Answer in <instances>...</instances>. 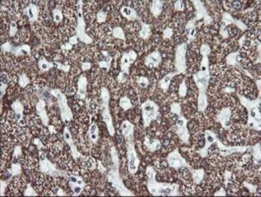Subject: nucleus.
Masks as SVG:
<instances>
[{
  "mask_svg": "<svg viewBox=\"0 0 261 197\" xmlns=\"http://www.w3.org/2000/svg\"><path fill=\"white\" fill-rule=\"evenodd\" d=\"M34 144H35V145L37 146V147H38V148H39V149H40L41 147H43V144H42V142H41V141H40L39 139H38V138H37V139H35V140H34Z\"/></svg>",
  "mask_w": 261,
  "mask_h": 197,
  "instance_id": "nucleus-31",
  "label": "nucleus"
},
{
  "mask_svg": "<svg viewBox=\"0 0 261 197\" xmlns=\"http://www.w3.org/2000/svg\"><path fill=\"white\" fill-rule=\"evenodd\" d=\"M54 65L57 68V69H59L60 70H63V71L67 72L69 71L70 69V66L68 65H62V63H60L59 62H55L54 63Z\"/></svg>",
  "mask_w": 261,
  "mask_h": 197,
  "instance_id": "nucleus-24",
  "label": "nucleus"
},
{
  "mask_svg": "<svg viewBox=\"0 0 261 197\" xmlns=\"http://www.w3.org/2000/svg\"><path fill=\"white\" fill-rule=\"evenodd\" d=\"M11 107L13 109V111L15 113V116L17 120V122L18 125L22 126V122H24L23 119V111L24 107L23 105L19 101H16L11 105Z\"/></svg>",
  "mask_w": 261,
  "mask_h": 197,
  "instance_id": "nucleus-6",
  "label": "nucleus"
},
{
  "mask_svg": "<svg viewBox=\"0 0 261 197\" xmlns=\"http://www.w3.org/2000/svg\"><path fill=\"white\" fill-rule=\"evenodd\" d=\"M39 68L41 71L45 72L50 70L54 66V63L47 61L45 58H41L38 62Z\"/></svg>",
  "mask_w": 261,
  "mask_h": 197,
  "instance_id": "nucleus-12",
  "label": "nucleus"
},
{
  "mask_svg": "<svg viewBox=\"0 0 261 197\" xmlns=\"http://www.w3.org/2000/svg\"><path fill=\"white\" fill-rule=\"evenodd\" d=\"M19 85L22 87V88H25L29 83V79L25 74H21L19 77Z\"/></svg>",
  "mask_w": 261,
  "mask_h": 197,
  "instance_id": "nucleus-18",
  "label": "nucleus"
},
{
  "mask_svg": "<svg viewBox=\"0 0 261 197\" xmlns=\"http://www.w3.org/2000/svg\"><path fill=\"white\" fill-rule=\"evenodd\" d=\"M102 116H103V119L104 120V122H105L106 125H107L110 134L112 135L114 133V127L112 126L111 116L110 115V112L108 108L102 109Z\"/></svg>",
  "mask_w": 261,
  "mask_h": 197,
  "instance_id": "nucleus-8",
  "label": "nucleus"
},
{
  "mask_svg": "<svg viewBox=\"0 0 261 197\" xmlns=\"http://www.w3.org/2000/svg\"><path fill=\"white\" fill-rule=\"evenodd\" d=\"M69 43L70 44H71L72 45L76 44L78 43V37H77V35H74V36H73V37H70L69 41Z\"/></svg>",
  "mask_w": 261,
  "mask_h": 197,
  "instance_id": "nucleus-28",
  "label": "nucleus"
},
{
  "mask_svg": "<svg viewBox=\"0 0 261 197\" xmlns=\"http://www.w3.org/2000/svg\"><path fill=\"white\" fill-rule=\"evenodd\" d=\"M101 98H102L101 109L107 108L108 106V102H109V93L108 90L105 88H102L101 89Z\"/></svg>",
  "mask_w": 261,
  "mask_h": 197,
  "instance_id": "nucleus-14",
  "label": "nucleus"
},
{
  "mask_svg": "<svg viewBox=\"0 0 261 197\" xmlns=\"http://www.w3.org/2000/svg\"><path fill=\"white\" fill-rule=\"evenodd\" d=\"M51 95L57 98L58 105L61 113V117L64 123H67L73 119V114L67 104V100L65 95L59 89L51 90Z\"/></svg>",
  "mask_w": 261,
  "mask_h": 197,
  "instance_id": "nucleus-1",
  "label": "nucleus"
},
{
  "mask_svg": "<svg viewBox=\"0 0 261 197\" xmlns=\"http://www.w3.org/2000/svg\"><path fill=\"white\" fill-rule=\"evenodd\" d=\"M48 127H49V130H50V131L51 132V133H54V132H56V131H55V129H54V126H49Z\"/></svg>",
  "mask_w": 261,
  "mask_h": 197,
  "instance_id": "nucleus-33",
  "label": "nucleus"
},
{
  "mask_svg": "<svg viewBox=\"0 0 261 197\" xmlns=\"http://www.w3.org/2000/svg\"><path fill=\"white\" fill-rule=\"evenodd\" d=\"M111 58H110V56L108 55L107 57H106V59L105 60H103V61L99 62V67L101 68V69H103L104 70L108 71L110 67V63H111Z\"/></svg>",
  "mask_w": 261,
  "mask_h": 197,
  "instance_id": "nucleus-17",
  "label": "nucleus"
},
{
  "mask_svg": "<svg viewBox=\"0 0 261 197\" xmlns=\"http://www.w3.org/2000/svg\"><path fill=\"white\" fill-rule=\"evenodd\" d=\"M113 35L116 38H120V39H123L124 34L122 29L119 27L114 28L113 29Z\"/></svg>",
  "mask_w": 261,
  "mask_h": 197,
  "instance_id": "nucleus-22",
  "label": "nucleus"
},
{
  "mask_svg": "<svg viewBox=\"0 0 261 197\" xmlns=\"http://www.w3.org/2000/svg\"><path fill=\"white\" fill-rule=\"evenodd\" d=\"M148 32H149V29L147 27L146 25H144L142 26V29L141 30V33H140V35L143 38H146L147 35H148Z\"/></svg>",
  "mask_w": 261,
  "mask_h": 197,
  "instance_id": "nucleus-27",
  "label": "nucleus"
},
{
  "mask_svg": "<svg viewBox=\"0 0 261 197\" xmlns=\"http://www.w3.org/2000/svg\"><path fill=\"white\" fill-rule=\"evenodd\" d=\"M2 50L3 52H11L13 50V47L9 43L7 42L4 44H3L2 45Z\"/></svg>",
  "mask_w": 261,
  "mask_h": 197,
  "instance_id": "nucleus-25",
  "label": "nucleus"
},
{
  "mask_svg": "<svg viewBox=\"0 0 261 197\" xmlns=\"http://www.w3.org/2000/svg\"><path fill=\"white\" fill-rule=\"evenodd\" d=\"M36 110L39 117L42 121V123L44 126H47L48 123V117L47 114L46 110H45V102L43 99H39L38 103L36 104Z\"/></svg>",
  "mask_w": 261,
  "mask_h": 197,
  "instance_id": "nucleus-5",
  "label": "nucleus"
},
{
  "mask_svg": "<svg viewBox=\"0 0 261 197\" xmlns=\"http://www.w3.org/2000/svg\"><path fill=\"white\" fill-rule=\"evenodd\" d=\"M90 67H91V63H88V62H86V63H82V69L83 71L88 70Z\"/></svg>",
  "mask_w": 261,
  "mask_h": 197,
  "instance_id": "nucleus-29",
  "label": "nucleus"
},
{
  "mask_svg": "<svg viewBox=\"0 0 261 197\" xmlns=\"http://www.w3.org/2000/svg\"><path fill=\"white\" fill-rule=\"evenodd\" d=\"M63 138H64V140H65V141H66V142L69 145V146L71 147V150L73 152V154L74 155V157H75V154H77V153L78 154V153L77 151L76 147H75V146L74 145L73 141V139H72L71 132L69 130V129H68L67 127H65V129H64Z\"/></svg>",
  "mask_w": 261,
  "mask_h": 197,
  "instance_id": "nucleus-10",
  "label": "nucleus"
},
{
  "mask_svg": "<svg viewBox=\"0 0 261 197\" xmlns=\"http://www.w3.org/2000/svg\"><path fill=\"white\" fill-rule=\"evenodd\" d=\"M87 79L84 75H81L78 81V91L76 98L79 99H84L86 95L87 89Z\"/></svg>",
  "mask_w": 261,
  "mask_h": 197,
  "instance_id": "nucleus-4",
  "label": "nucleus"
},
{
  "mask_svg": "<svg viewBox=\"0 0 261 197\" xmlns=\"http://www.w3.org/2000/svg\"><path fill=\"white\" fill-rule=\"evenodd\" d=\"M122 132L124 136H129L132 132V126L129 122H124L122 125Z\"/></svg>",
  "mask_w": 261,
  "mask_h": 197,
  "instance_id": "nucleus-16",
  "label": "nucleus"
},
{
  "mask_svg": "<svg viewBox=\"0 0 261 197\" xmlns=\"http://www.w3.org/2000/svg\"><path fill=\"white\" fill-rule=\"evenodd\" d=\"M88 135L91 141L94 143L97 142V140L99 138V129L96 122H93L90 126Z\"/></svg>",
  "mask_w": 261,
  "mask_h": 197,
  "instance_id": "nucleus-9",
  "label": "nucleus"
},
{
  "mask_svg": "<svg viewBox=\"0 0 261 197\" xmlns=\"http://www.w3.org/2000/svg\"><path fill=\"white\" fill-rule=\"evenodd\" d=\"M69 184L74 193L79 194L80 193L84 183L81 178L77 176H71L69 177Z\"/></svg>",
  "mask_w": 261,
  "mask_h": 197,
  "instance_id": "nucleus-7",
  "label": "nucleus"
},
{
  "mask_svg": "<svg viewBox=\"0 0 261 197\" xmlns=\"http://www.w3.org/2000/svg\"><path fill=\"white\" fill-rule=\"evenodd\" d=\"M233 6H234V8L240 9L241 7V4L239 2H234L233 3Z\"/></svg>",
  "mask_w": 261,
  "mask_h": 197,
  "instance_id": "nucleus-32",
  "label": "nucleus"
},
{
  "mask_svg": "<svg viewBox=\"0 0 261 197\" xmlns=\"http://www.w3.org/2000/svg\"><path fill=\"white\" fill-rule=\"evenodd\" d=\"M53 20L56 23H59L63 20V16L62 11L58 9H54L52 10Z\"/></svg>",
  "mask_w": 261,
  "mask_h": 197,
  "instance_id": "nucleus-15",
  "label": "nucleus"
},
{
  "mask_svg": "<svg viewBox=\"0 0 261 197\" xmlns=\"http://www.w3.org/2000/svg\"><path fill=\"white\" fill-rule=\"evenodd\" d=\"M9 82V78L7 74L5 72H3L1 73V83L4 84L5 85H7V84Z\"/></svg>",
  "mask_w": 261,
  "mask_h": 197,
  "instance_id": "nucleus-26",
  "label": "nucleus"
},
{
  "mask_svg": "<svg viewBox=\"0 0 261 197\" xmlns=\"http://www.w3.org/2000/svg\"><path fill=\"white\" fill-rule=\"evenodd\" d=\"M39 11L38 5L31 3L24 9V14L28 18L29 22H34L38 20Z\"/></svg>",
  "mask_w": 261,
  "mask_h": 197,
  "instance_id": "nucleus-3",
  "label": "nucleus"
},
{
  "mask_svg": "<svg viewBox=\"0 0 261 197\" xmlns=\"http://www.w3.org/2000/svg\"><path fill=\"white\" fill-rule=\"evenodd\" d=\"M120 105L122 106V107L125 109H128L129 108H130L131 107V104L130 101L127 98H126V97H123L122 98V99H121Z\"/></svg>",
  "mask_w": 261,
  "mask_h": 197,
  "instance_id": "nucleus-23",
  "label": "nucleus"
},
{
  "mask_svg": "<svg viewBox=\"0 0 261 197\" xmlns=\"http://www.w3.org/2000/svg\"><path fill=\"white\" fill-rule=\"evenodd\" d=\"M30 47L28 44H23L22 46L17 47H13L12 52L16 56H27L30 54Z\"/></svg>",
  "mask_w": 261,
  "mask_h": 197,
  "instance_id": "nucleus-11",
  "label": "nucleus"
},
{
  "mask_svg": "<svg viewBox=\"0 0 261 197\" xmlns=\"http://www.w3.org/2000/svg\"><path fill=\"white\" fill-rule=\"evenodd\" d=\"M121 13L125 17H126L129 19H133L137 17V13L136 11L128 7H123L121 9Z\"/></svg>",
  "mask_w": 261,
  "mask_h": 197,
  "instance_id": "nucleus-13",
  "label": "nucleus"
},
{
  "mask_svg": "<svg viewBox=\"0 0 261 197\" xmlns=\"http://www.w3.org/2000/svg\"><path fill=\"white\" fill-rule=\"evenodd\" d=\"M72 46H73V45H72L71 44H70L69 43H66L63 44L62 45V49H65V50H71V49L72 48V47H73Z\"/></svg>",
  "mask_w": 261,
  "mask_h": 197,
  "instance_id": "nucleus-30",
  "label": "nucleus"
},
{
  "mask_svg": "<svg viewBox=\"0 0 261 197\" xmlns=\"http://www.w3.org/2000/svg\"><path fill=\"white\" fill-rule=\"evenodd\" d=\"M18 31V26H17V24L16 22L12 21L11 22L10 24V29H9V35L11 37H13L15 35H16V33Z\"/></svg>",
  "mask_w": 261,
  "mask_h": 197,
  "instance_id": "nucleus-20",
  "label": "nucleus"
},
{
  "mask_svg": "<svg viewBox=\"0 0 261 197\" xmlns=\"http://www.w3.org/2000/svg\"><path fill=\"white\" fill-rule=\"evenodd\" d=\"M82 1H79L77 7V26L76 28V35L78 39L85 44H90L93 42L92 38L86 33V22L82 15Z\"/></svg>",
  "mask_w": 261,
  "mask_h": 197,
  "instance_id": "nucleus-2",
  "label": "nucleus"
},
{
  "mask_svg": "<svg viewBox=\"0 0 261 197\" xmlns=\"http://www.w3.org/2000/svg\"><path fill=\"white\" fill-rule=\"evenodd\" d=\"M107 15L106 14V13H105L104 11H99V12H98L97 14V21L98 23H103V22H105L106 19H107Z\"/></svg>",
  "mask_w": 261,
  "mask_h": 197,
  "instance_id": "nucleus-21",
  "label": "nucleus"
},
{
  "mask_svg": "<svg viewBox=\"0 0 261 197\" xmlns=\"http://www.w3.org/2000/svg\"><path fill=\"white\" fill-rule=\"evenodd\" d=\"M83 162H84V166L87 168H89V169L95 168V166H96L95 160L93 161V159H92V158L87 157L84 160V161H83Z\"/></svg>",
  "mask_w": 261,
  "mask_h": 197,
  "instance_id": "nucleus-19",
  "label": "nucleus"
}]
</instances>
